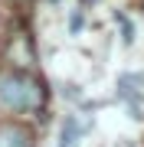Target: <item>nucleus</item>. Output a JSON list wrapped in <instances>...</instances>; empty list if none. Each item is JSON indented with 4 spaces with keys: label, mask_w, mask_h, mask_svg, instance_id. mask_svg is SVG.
I'll return each mask as SVG.
<instances>
[{
    "label": "nucleus",
    "mask_w": 144,
    "mask_h": 147,
    "mask_svg": "<svg viewBox=\"0 0 144 147\" xmlns=\"http://www.w3.org/2000/svg\"><path fill=\"white\" fill-rule=\"evenodd\" d=\"M75 137H79V121L75 118H69L62 124V137H59V147H72L75 144Z\"/></svg>",
    "instance_id": "obj_4"
},
{
    "label": "nucleus",
    "mask_w": 144,
    "mask_h": 147,
    "mask_svg": "<svg viewBox=\"0 0 144 147\" xmlns=\"http://www.w3.org/2000/svg\"><path fill=\"white\" fill-rule=\"evenodd\" d=\"M118 23H121V33H124V42H134V26H131V23H128V16H124V13H118Z\"/></svg>",
    "instance_id": "obj_5"
},
{
    "label": "nucleus",
    "mask_w": 144,
    "mask_h": 147,
    "mask_svg": "<svg viewBox=\"0 0 144 147\" xmlns=\"http://www.w3.org/2000/svg\"><path fill=\"white\" fill-rule=\"evenodd\" d=\"M0 147H33V134L26 131L23 124H0Z\"/></svg>",
    "instance_id": "obj_3"
},
{
    "label": "nucleus",
    "mask_w": 144,
    "mask_h": 147,
    "mask_svg": "<svg viewBox=\"0 0 144 147\" xmlns=\"http://www.w3.org/2000/svg\"><path fill=\"white\" fill-rule=\"evenodd\" d=\"M118 98L124 101V108H128V115L134 121H141L144 118V75L141 72H124L118 79Z\"/></svg>",
    "instance_id": "obj_2"
},
{
    "label": "nucleus",
    "mask_w": 144,
    "mask_h": 147,
    "mask_svg": "<svg viewBox=\"0 0 144 147\" xmlns=\"http://www.w3.org/2000/svg\"><path fill=\"white\" fill-rule=\"evenodd\" d=\"M82 23H85V16H82V10H75V13L69 16V33H72V36L82 30Z\"/></svg>",
    "instance_id": "obj_6"
},
{
    "label": "nucleus",
    "mask_w": 144,
    "mask_h": 147,
    "mask_svg": "<svg viewBox=\"0 0 144 147\" xmlns=\"http://www.w3.org/2000/svg\"><path fill=\"white\" fill-rule=\"evenodd\" d=\"M46 105V88L33 75L20 69H3L0 72V108L13 111V115H30V111H43Z\"/></svg>",
    "instance_id": "obj_1"
},
{
    "label": "nucleus",
    "mask_w": 144,
    "mask_h": 147,
    "mask_svg": "<svg viewBox=\"0 0 144 147\" xmlns=\"http://www.w3.org/2000/svg\"><path fill=\"white\" fill-rule=\"evenodd\" d=\"M53 3H59V0H53Z\"/></svg>",
    "instance_id": "obj_7"
}]
</instances>
